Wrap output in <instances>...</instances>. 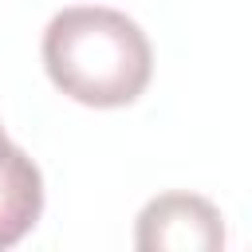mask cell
I'll list each match as a JSON object with an SVG mask.
<instances>
[{"label": "cell", "instance_id": "obj_1", "mask_svg": "<svg viewBox=\"0 0 252 252\" xmlns=\"http://www.w3.org/2000/svg\"><path fill=\"white\" fill-rule=\"evenodd\" d=\"M43 71L71 102L114 110L142 98L154 75V47L138 20L102 4H75L43 28Z\"/></svg>", "mask_w": 252, "mask_h": 252}, {"label": "cell", "instance_id": "obj_2", "mask_svg": "<svg viewBox=\"0 0 252 252\" xmlns=\"http://www.w3.org/2000/svg\"><path fill=\"white\" fill-rule=\"evenodd\" d=\"M134 244L142 252H217L224 248V217L201 193H161L142 205Z\"/></svg>", "mask_w": 252, "mask_h": 252}, {"label": "cell", "instance_id": "obj_3", "mask_svg": "<svg viewBox=\"0 0 252 252\" xmlns=\"http://www.w3.org/2000/svg\"><path fill=\"white\" fill-rule=\"evenodd\" d=\"M43 213V173L12 142H0V252L20 244Z\"/></svg>", "mask_w": 252, "mask_h": 252}, {"label": "cell", "instance_id": "obj_4", "mask_svg": "<svg viewBox=\"0 0 252 252\" xmlns=\"http://www.w3.org/2000/svg\"><path fill=\"white\" fill-rule=\"evenodd\" d=\"M4 138H8V134H4V126H0V142H4Z\"/></svg>", "mask_w": 252, "mask_h": 252}]
</instances>
